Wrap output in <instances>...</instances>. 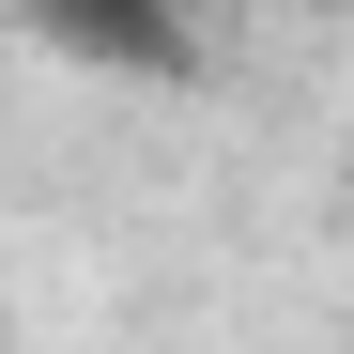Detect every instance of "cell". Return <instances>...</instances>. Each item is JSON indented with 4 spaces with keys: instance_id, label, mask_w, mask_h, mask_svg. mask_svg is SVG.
I'll list each match as a JSON object with an SVG mask.
<instances>
[{
    "instance_id": "obj_1",
    "label": "cell",
    "mask_w": 354,
    "mask_h": 354,
    "mask_svg": "<svg viewBox=\"0 0 354 354\" xmlns=\"http://www.w3.org/2000/svg\"><path fill=\"white\" fill-rule=\"evenodd\" d=\"M31 31L62 46V62H108V77H185L201 62L185 0H31Z\"/></svg>"
}]
</instances>
